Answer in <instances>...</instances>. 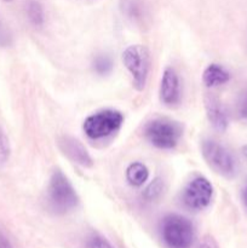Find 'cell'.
I'll return each mask as SVG.
<instances>
[{
    "label": "cell",
    "mask_w": 247,
    "mask_h": 248,
    "mask_svg": "<svg viewBox=\"0 0 247 248\" xmlns=\"http://www.w3.org/2000/svg\"><path fill=\"white\" fill-rule=\"evenodd\" d=\"M203 104H205L206 115L212 127L219 132H224L229 125V119L222 102L213 94H206L203 98Z\"/></svg>",
    "instance_id": "30bf717a"
},
{
    "label": "cell",
    "mask_w": 247,
    "mask_h": 248,
    "mask_svg": "<svg viewBox=\"0 0 247 248\" xmlns=\"http://www.w3.org/2000/svg\"><path fill=\"white\" fill-rule=\"evenodd\" d=\"M0 248H12L11 242L2 232H0Z\"/></svg>",
    "instance_id": "44dd1931"
},
{
    "label": "cell",
    "mask_w": 247,
    "mask_h": 248,
    "mask_svg": "<svg viewBox=\"0 0 247 248\" xmlns=\"http://www.w3.org/2000/svg\"><path fill=\"white\" fill-rule=\"evenodd\" d=\"M236 114L242 120H247V89L244 90L237 97Z\"/></svg>",
    "instance_id": "e0dca14e"
},
{
    "label": "cell",
    "mask_w": 247,
    "mask_h": 248,
    "mask_svg": "<svg viewBox=\"0 0 247 248\" xmlns=\"http://www.w3.org/2000/svg\"><path fill=\"white\" fill-rule=\"evenodd\" d=\"M57 145L61 152L75 164L82 167L93 166V160L91 155L77 138L70 137V136H61L57 138Z\"/></svg>",
    "instance_id": "ba28073f"
},
{
    "label": "cell",
    "mask_w": 247,
    "mask_h": 248,
    "mask_svg": "<svg viewBox=\"0 0 247 248\" xmlns=\"http://www.w3.org/2000/svg\"><path fill=\"white\" fill-rule=\"evenodd\" d=\"M124 123V116L120 111L113 109H104L87 116L84 121V132L91 140H102L121 127Z\"/></svg>",
    "instance_id": "8992f818"
},
{
    "label": "cell",
    "mask_w": 247,
    "mask_h": 248,
    "mask_svg": "<svg viewBox=\"0 0 247 248\" xmlns=\"http://www.w3.org/2000/svg\"><path fill=\"white\" fill-rule=\"evenodd\" d=\"M162 237L171 248H189L194 240L193 223L179 215H169L161 225Z\"/></svg>",
    "instance_id": "5b68a950"
},
{
    "label": "cell",
    "mask_w": 247,
    "mask_h": 248,
    "mask_svg": "<svg viewBox=\"0 0 247 248\" xmlns=\"http://www.w3.org/2000/svg\"><path fill=\"white\" fill-rule=\"evenodd\" d=\"M27 16L31 23L35 27H41L45 22V14L41 4L36 0H29L27 4Z\"/></svg>",
    "instance_id": "4fadbf2b"
},
{
    "label": "cell",
    "mask_w": 247,
    "mask_h": 248,
    "mask_svg": "<svg viewBox=\"0 0 247 248\" xmlns=\"http://www.w3.org/2000/svg\"><path fill=\"white\" fill-rule=\"evenodd\" d=\"M242 154H244V156L247 159V144L242 147Z\"/></svg>",
    "instance_id": "603a6c76"
},
{
    "label": "cell",
    "mask_w": 247,
    "mask_h": 248,
    "mask_svg": "<svg viewBox=\"0 0 247 248\" xmlns=\"http://www.w3.org/2000/svg\"><path fill=\"white\" fill-rule=\"evenodd\" d=\"M93 69L98 75H108L113 69V62L107 55H98L93 60Z\"/></svg>",
    "instance_id": "5bb4252c"
},
{
    "label": "cell",
    "mask_w": 247,
    "mask_h": 248,
    "mask_svg": "<svg viewBox=\"0 0 247 248\" xmlns=\"http://www.w3.org/2000/svg\"><path fill=\"white\" fill-rule=\"evenodd\" d=\"M201 154L208 166L225 178L236 176V161L232 153L220 143L213 140H205L201 143Z\"/></svg>",
    "instance_id": "277c9868"
},
{
    "label": "cell",
    "mask_w": 247,
    "mask_h": 248,
    "mask_svg": "<svg viewBox=\"0 0 247 248\" xmlns=\"http://www.w3.org/2000/svg\"><path fill=\"white\" fill-rule=\"evenodd\" d=\"M143 135L148 142L159 149L170 150L177 147L183 135V127L178 121L159 118L145 124Z\"/></svg>",
    "instance_id": "6da1fadb"
},
{
    "label": "cell",
    "mask_w": 247,
    "mask_h": 248,
    "mask_svg": "<svg viewBox=\"0 0 247 248\" xmlns=\"http://www.w3.org/2000/svg\"><path fill=\"white\" fill-rule=\"evenodd\" d=\"M123 62L132 78L133 87L143 91L150 69L149 50L144 45L127 46L123 52Z\"/></svg>",
    "instance_id": "3957f363"
},
{
    "label": "cell",
    "mask_w": 247,
    "mask_h": 248,
    "mask_svg": "<svg viewBox=\"0 0 247 248\" xmlns=\"http://www.w3.org/2000/svg\"><path fill=\"white\" fill-rule=\"evenodd\" d=\"M47 200L52 211L61 215L74 210L79 203L77 191L60 170L53 172L48 182Z\"/></svg>",
    "instance_id": "7a4b0ae2"
},
{
    "label": "cell",
    "mask_w": 247,
    "mask_h": 248,
    "mask_svg": "<svg viewBox=\"0 0 247 248\" xmlns=\"http://www.w3.org/2000/svg\"><path fill=\"white\" fill-rule=\"evenodd\" d=\"M9 155H10L9 140H7L6 136L4 135V132L0 130V165L6 162V160L9 159Z\"/></svg>",
    "instance_id": "d6986e66"
},
{
    "label": "cell",
    "mask_w": 247,
    "mask_h": 248,
    "mask_svg": "<svg viewBox=\"0 0 247 248\" xmlns=\"http://www.w3.org/2000/svg\"><path fill=\"white\" fill-rule=\"evenodd\" d=\"M149 178V170L139 161L132 162L126 169V179L132 186H142Z\"/></svg>",
    "instance_id": "7c38bea8"
},
{
    "label": "cell",
    "mask_w": 247,
    "mask_h": 248,
    "mask_svg": "<svg viewBox=\"0 0 247 248\" xmlns=\"http://www.w3.org/2000/svg\"><path fill=\"white\" fill-rule=\"evenodd\" d=\"M86 247L87 248H114L106 239H104V237H102L101 235H97V234H92L87 237Z\"/></svg>",
    "instance_id": "ac0fdd59"
},
{
    "label": "cell",
    "mask_w": 247,
    "mask_h": 248,
    "mask_svg": "<svg viewBox=\"0 0 247 248\" xmlns=\"http://www.w3.org/2000/svg\"><path fill=\"white\" fill-rule=\"evenodd\" d=\"M198 248H219V246H218V244L212 236H205L201 240Z\"/></svg>",
    "instance_id": "ffe728a7"
},
{
    "label": "cell",
    "mask_w": 247,
    "mask_h": 248,
    "mask_svg": "<svg viewBox=\"0 0 247 248\" xmlns=\"http://www.w3.org/2000/svg\"><path fill=\"white\" fill-rule=\"evenodd\" d=\"M230 80V73L217 63L207 65L203 70L202 81L207 87L219 86V85L227 84Z\"/></svg>",
    "instance_id": "8fae6325"
},
{
    "label": "cell",
    "mask_w": 247,
    "mask_h": 248,
    "mask_svg": "<svg viewBox=\"0 0 247 248\" xmlns=\"http://www.w3.org/2000/svg\"><path fill=\"white\" fill-rule=\"evenodd\" d=\"M242 201H244L245 206L247 207V183L244 186V189H242Z\"/></svg>",
    "instance_id": "7402d4cb"
},
{
    "label": "cell",
    "mask_w": 247,
    "mask_h": 248,
    "mask_svg": "<svg viewBox=\"0 0 247 248\" xmlns=\"http://www.w3.org/2000/svg\"><path fill=\"white\" fill-rule=\"evenodd\" d=\"M159 94L160 101L165 106H176L181 101V84L173 68L167 67L162 73Z\"/></svg>",
    "instance_id": "9c48e42d"
},
{
    "label": "cell",
    "mask_w": 247,
    "mask_h": 248,
    "mask_svg": "<svg viewBox=\"0 0 247 248\" xmlns=\"http://www.w3.org/2000/svg\"><path fill=\"white\" fill-rule=\"evenodd\" d=\"M162 193H164V181H162L161 178H155L154 181L145 188L143 196H144L145 200L153 201L156 200L157 198H160Z\"/></svg>",
    "instance_id": "9a60e30c"
},
{
    "label": "cell",
    "mask_w": 247,
    "mask_h": 248,
    "mask_svg": "<svg viewBox=\"0 0 247 248\" xmlns=\"http://www.w3.org/2000/svg\"><path fill=\"white\" fill-rule=\"evenodd\" d=\"M12 43V34L0 15V47H7Z\"/></svg>",
    "instance_id": "2e32d148"
},
{
    "label": "cell",
    "mask_w": 247,
    "mask_h": 248,
    "mask_svg": "<svg viewBox=\"0 0 247 248\" xmlns=\"http://www.w3.org/2000/svg\"><path fill=\"white\" fill-rule=\"evenodd\" d=\"M4 1H6V2H10V1H14V0H4Z\"/></svg>",
    "instance_id": "cb8c5ba5"
},
{
    "label": "cell",
    "mask_w": 247,
    "mask_h": 248,
    "mask_svg": "<svg viewBox=\"0 0 247 248\" xmlns=\"http://www.w3.org/2000/svg\"><path fill=\"white\" fill-rule=\"evenodd\" d=\"M213 196V186L207 178L195 177L188 183L182 193V201L188 208L201 211L211 203Z\"/></svg>",
    "instance_id": "52a82bcc"
}]
</instances>
